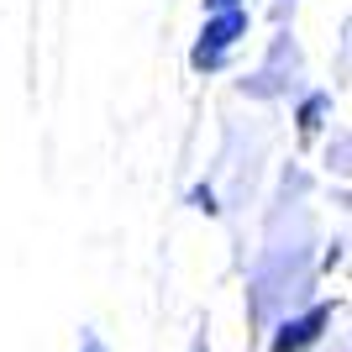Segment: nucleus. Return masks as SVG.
Wrapping results in <instances>:
<instances>
[{"instance_id":"nucleus-4","label":"nucleus","mask_w":352,"mask_h":352,"mask_svg":"<svg viewBox=\"0 0 352 352\" xmlns=\"http://www.w3.org/2000/svg\"><path fill=\"white\" fill-rule=\"evenodd\" d=\"M221 11H248V0H206V16H221Z\"/></svg>"},{"instance_id":"nucleus-5","label":"nucleus","mask_w":352,"mask_h":352,"mask_svg":"<svg viewBox=\"0 0 352 352\" xmlns=\"http://www.w3.org/2000/svg\"><path fill=\"white\" fill-rule=\"evenodd\" d=\"M79 352H111V347H105V342L95 337V331H85V337H79Z\"/></svg>"},{"instance_id":"nucleus-3","label":"nucleus","mask_w":352,"mask_h":352,"mask_svg":"<svg viewBox=\"0 0 352 352\" xmlns=\"http://www.w3.org/2000/svg\"><path fill=\"white\" fill-rule=\"evenodd\" d=\"M321 116H326V95H310L305 105H300V132H321Z\"/></svg>"},{"instance_id":"nucleus-6","label":"nucleus","mask_w":352,"mask_h":352,"mask_svg":"<svg viewBox=\"0 0 352 352\" xmlns=\"http://www.w3.org/2000/svg\"><path fill=\"white\" fill-rule=\"evenodd\" d=\"M200 352H206V347H200Z\"/></svg>"},{"instance_id":"nucleus-1","label":"nucleus","mask_w":352,"mask_h":352,"mask_svg":"<svg viewBox=\"0 0 352 352\" xmlns=\"http://www.w3.org/2000/svg\"><path fill=\"white\" fill-rule=\"evenodd\" d=\"M252 16L248 11H221V16H206V27H200V37H195L190 47V69L195 74H216L226 69V58L236 53V43L248 37Z\"/></svg>"},{"instance_id":"nucleus-2","label":"nucleus","mask_w":352,"mask_h":352,"mask_svg":"<svg viewBox=\"0 0 352 352\" xmlns=\"http://www.w3.org/2000/svg\"><path fill=\"white\" fill-rule=\"evenodd\" d=\"M331 326V305H310L305 316H294V321L279 326V337H274V352H305L321 342V331Z\"/></svg>"}]
</instances>
